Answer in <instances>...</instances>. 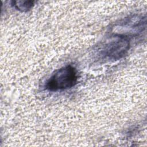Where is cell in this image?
Segmentation results:
<instances>
[{
  "instance_id": "277c9868",
  "label": "cell",
  "mask_w": 147,
  "mask_h": 147,
  "mask_svg": "<svg viewBox=\"0 0 147 147\" xmlns=\"http://www.w3.org/2000/svg\"><path fill=\"white\" fill-rule=\"evenodd\" d=\"M14 7L21 11H27L33 6V1H13Z\"/></svg>"
},
{
  "instance_id": "3957f363",
  "label": "cell",
  "mask_w": 147,
  "mask_h": 147,
  "mask_svg": "<svg viewBox=\"0 0 147 147\" xmlns=\"http://www.w3.org/2000/svg\"><path fill=\"white\" fill-rule=\"evenodd\" d=\"M146 26V18L142 16H134L125 18L119 24L116 25L114 33L126 37L135 36L142 32Z\"/></svg>"
},
{
  "instance_id": "6da1fadb",
  "label": "cell",
  "mask_w": 147,
  "mask_h": 147,
  "mask_svg": "<svg viewBox=\"0 0 147 147\" xmlns=\"http://www.w3.org/2000/svg\"><path fill=\"white\" fill-rule=\"evenodd\" d=\"M130 47L129 38L114 34L101 45L98 54L102 59L118 60L124 57Z\"/></svg>"
},
{
  "instance_id": "7a4b0ae2",
  "label": "cell",
  "mask_w": 147,
  "mask_h": 147,
  "mask_svg": "<svg viewBox=\"0 0 147 147\" xmlns=\"http://www.w3.org/2000/svg\"><path fill=\"white\" fill-rule=\"evenodd\" d=\"M76 69L71 65L64 66L57 70L48 80L45 87L51 91H57L70 88L78 82Z\"/></svg>"
}]
</instances>
